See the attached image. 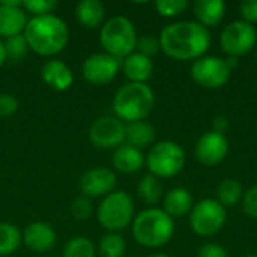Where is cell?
<instances>
[{"label":"cell","mask_w":257,"mask_h":257,"mask_svg":"<svg viewBox=\"0 0 257 257\" xmlns=\"http://www.w3.org/2000/svg\"><path fill=\"white\" fill-rule=\"evenodd\" d=\"M160 48L175 60H197L211 45L209 30L197 21H178L160 33Z\"/></svg>","instance_id":"6da1fadb"},{"label":"cell","mask_w":257,"mask_h":257,"mask_svg":"<svg viewBox=\"0 0 257 257\" xmlns=\"http://www.w3.org/2000/svg\"><path fill=\"white\" fill-rule=\"evenodd\" d=\"M23 35L29 48L41 56L59 54L69 41V29L66 23L53 14L29 20Z\"/></svg>","instance_id":"7a4b0ae2"},{"label":"cell","mask_w":257,"mask_h":257,"mask_svg":"<svg viewBox=\"0 0 257 257\" xmlns=\"http://www.w3.org/2000/svg\"><path fill=\"white\" fill-rule=\"evenodd\" d=\"M154 104V90L146 83H126L113 98L114 114L123 123L143 120L152 111Z\"/></svg>","instance_id":"3957f363"},{"label":"cell","mask_w":257,"mask_h":257,"mask_svg":"<svg viewBox=\"0 0 257 257\" xmlns=\"http://www.w3.org/2000/svg\"><path fill=\"white\" fill-rule=\"evenodd\" d=\"M173 218L158 208L142 211L133 221V236L146 248H160L166 245L173 238Z\"/></svg>","instance_id":"277c9868"},{"label":"cell","mask_w":257,"mask_h":257,"mask_svg":"<svg viewBox=\"0 0 257 257\" xmlns=\"http://www.w3.org/2000/svg\"><path fill=\"white\" fill-rule=\"evenodd\" d=\"M137 38L133 21L122 15L108 18L99 32V41L105 53L119 60L134 53Z\"/></svg>","instance_id":"5b68a950"},{"label":"cell","mask_w":257,"mask_h":257,"mask_svg":"<svg viewBox=\"0 0 257 257\" xmlns=\"http://www.w3.org/2000/svg\"><path fill=\"white\" fill-rule=\"evenodd\" d=\"M184 149L172 140L155 143L146 155V167L151 175L158 179H169L178 176L185 166Z\"/></svg>","instance_id":"8992f818"},{"label":"cell","mask_w":257,"mask_h":257,"mask_svg":"<svg viewBox=\"0 0 257 257\" xmlns=\"http://www.w3.org/2000/svg\"><path fill=\"white\" fill-rule=\"evenodd\" d=\"M98 221L108 232H120L130 226L134 217V202L125 191H114L104 197L98 206Z\"/></svg>","instance_id":"52a82bcc"},{"label":"cell","mask_w":257,"mask_h":257,"mask_svg":"<svg viewBox=\"0 0 257 257\" xmlns=\"http://www.w3.org/2000/svg\"><path fill=\"white\" fill-rule=\"evenodd\" d=\"M226 220V208L214 199H203L194 203L190 212V227L197 236L202 238L217 235L224 227Z\"/></svg>","instance_id":"ba28073f"},{"label":"cell","mask_w":257,"mask_h":257,"mask_svg":"<svg viewBox=\"0 0 257 257\" xmlns=\"http://www.w3.org/2000/svg\"><path fill=\"white\" fill-rule=\"evenodd\" d=\"M190 75L196 84L205 89H220L227 84L232 75L226 59L220 56H203L193 62Z\"/></svg>","instance_id":"9c48e42d"},{"label":"cell","mask_w":257,"mask_h":257,"mask_svg":"<svg viewBox=\"0 0 257 257\" xmlns=\"http://www.w3.org/2000/svg\"><path fill=\"white\" fill-rule=\"evenodd\" d=\"M256 44V27L242 20L229 23L220 35V45L223 51L230 57L238 59L239 56L250 53Z\"/></svg>","instance_id":"30bf717a"},{"label":"cell","mask_w":257,"mask_h":257,"mask_svg":"<svg viewBox=\"0 0 257 257\" xmlns=\"http://www.w3.org/2000/svg\"><path fill=\"white\" fill-rule=\"evenodd\" d=\"M125 128L126 125L116 116H102L92 123L89 139L99 149H117L125 142Z\"/></svg>","instance_id":"8fae6325"},{"label":"cell","mask_w":257,"mask_h":257,"mask_svg":"<svg viewBox=\"0 0 257 257\" xmlns=\"http://www.w3.org/2000/svg\"><path fill=\"white\" fill-rule=\"evenodd\" d=\"M119 69V59L107 53H95L84 60L81 66V74L87 83L95 86H105L116 78Z\"/></svg>","instance_id":"7c38bea8"},{"label":"cell","mask_w":257,"mask_h":257,"mask_svg":"<svg viewBox=\"0 0 257 257\" xmlns=\"http://www.w3.org/2000/svg\"><path fill=\"white\" fill-rule=\"evenodd\" d=\"M227 152H229L227 137L215 131L205 133L194 146L196 160L206 167H214L220 164L227 157Z\"/></svg>","instance_id":"4fadbf2b"},{"label":"cell","mask_w":257,"mask_h":257,"mask_svg":"<svg viewBox=\"0 0 257 257\" xmlns=\"http://www.w3.org/2000/svg\"><path fill=\"white\" fill-rule=\"evenodd\" d=\"M116 185V175L107 167H95L80 178V190L86 197L107 196Z\"/></svg>","instance_id":"5bb4252c"},{"label":"cell","mask_w":257,"mask_h":257,"mask_svg":"<svg viewBox=\"0 0 257 257\" xmlns=\"http://www.w3.org/2000/svg\"><path fill=\"white\" fill-rule=\"evenodd\" d=\"M27 24L21 2H0V36L11 38L21 35Z\"/></svg>","instance_id":"9a60e30c"},{"label":"cell","mask_w":257,"mask_h":257,"mask_svg":"<svg viewBox=\"0 0 257 257\" xmlns=\"http://www.w3.org/2000/svg\"><path fill=\"white\" fill-rule=\"evenodd\" d=\"M24 244L35 253H45L56 244V232L47 223H30L24 230Z\"/></svg>","instance_id":"2e32d148"},{"label":"cell","mask_w":257,"mask_h":257,"mask_svg":"<svg viewBox=\"0 0 257 257\" xmlns=\"http://www.w3.org/2000/svg\"><path fill=\"white\" fill-rule=\"evenodd\" d=\"M193 206H194L193 194L187 188H184V187L172 188V190H169L164 194L163 211L169 217H172L173 220L175 218H182L187 214H190Z\"/></svg>","instance_id":"e0dca14e"},{"label":"cell","mask_w":257,"mask_h":257,"mask_svg":"<svg viewBox=\"0 0 257 257\" xmlns=\"http://www.w3.org/2000/svg\"><path fill=\"white\" fill-rule=\"evenodd\" d=\"M41 75H42V80L50 87H53L54 90H59V92L68 90L74 81V74L69 69V66L57 59L45 62L42 66Z\"/></svg>","instance_id":"ac0fdd59"},{"label":"cell","mask_w":257,"mask_h":257,"mask_svg":"<svg viewBox=\"0 0 257 257\" xmlns=\"http://www.w3.org/2000/svg\"><path fill=\"white\" fill-rule=\"evenodd\" d=\"M122 69L130 83H146L154 72V63L151 57L134 51L123 59Z\"/></svg>","instance_id":"d6986e66"},{"label":"cell","mask_w":257,"mask_h":257,"mask_svg":"<svg viewBox=\"0 0 257 257\" xmlns=\"http://www.w3.org/2000/svg\"><path fill=\"white\" fill-rule=\"evenodd\" d=\"M193 11L197 23L208 27L218 26L226 14V3L223 0H196L193 3Z\"/></svg>","instance_id":"ffe728a7"},{"label":"cell","mask_w":257,"mask_h":257,"mask_svg":"<svg viewBox=\"0 0 257 257\" xmlns=\"http://www.w3.org/2000/svg\"><path fill=\"white\" fill-rule=\"evenodd\" d=\"M146 157L137 148L130 145L119 146L113 154V166L120 173H137L145 166Z\"/></svg>","instance_id":"44dd1931"},{"label":"cell","mask_w":257,"mask_h":257,"mask_svg":"<svg viewBox=\"0 0 257 257\" xmlns=\"http://www.w3.org/2000/svg\"><path fill=\"white\" fill-rule=\"evenodd\" d=\"M77 20L87 29H96L104 24L105 8L99 0H81L75 8Z\"/></svg>","instance_id":"7402d4cb"},{"label":"cell","mask_w":257,"mask_h":257,"mask_svg":"<svg viewBox=\"0 0 257 257\" xmlns=\"http://www.w3.org/2000/svg\"><path fill=\"white\" fill-rule=\"evenodd\" d=\"M155 140V130L152 125H149L148 122H133V123H126L125 128V142L137 149H143L148 148L149 145H152Z\"/></svg>","instance_id":"603a6c76"},{"label":"cell","mask_w":257,"mask_h":257,"mask_svg":"<svg viewBox=\"0 0 257 257\" xmlns=\"http://www.w3.org/2000/svg\"><path fill=\"white\" fill-rule=\"evenodd\" d=\"M137 196L140 200L149 206L157 205L163 197V185L154 175H145L137 185Z\"/></svg>","instance_id":"cb8c5ba5"},{"label":"cell","mask_w":257,"mask_h":257,"mask_svg":"<svg viewBox=\"0 0 257 257\" xmlns=\"http://www.w3.org/2000/svg\"><path fill=\"white\" fill-rule=\"evenodd\" d=\"M244 190L239 181L236 179H224L217 188V202L223 208H233L242 200Z\"/></svg>","instance_id":"d4e9b609"},{"label":"cell","mask_w":257,"mask_h":257,"mask_svg":"<svg viewBox=\"0 0 257 257\" xmlns=\"http://www.w3.org/2000/svg\"><path fill=\"white\" fill-rule=\"evenodd\" d=\"M21 239L23 236L17 226L9 223H0V257L15 253L21 244Z\"/></svg>","instance_id":"484cf974"},{"label":"cell","mask_w":257,"mask_h":257,"mask_svg":"<svg viewBox=\"0 0 257 257\" xmlns=\"http://www.w3.org/2000/svg\"><path fill=\"white\" fill-rule=\"evenodd\" d=\"M126 250L122 235L110 232L99 241V254L102 257H123Z\"/></svg>","instance_id":"4316f807"},{"label":"cell","mask_w":257,"mask_h":257,"mask_svg":"<svg viewBox=\"0 0 257 257\" xmlns=\"http://www.w3.org/2000/svg\"><path fill=\"white\" fill-rule=\"evenodd\" d=\"M63 257H95V245L86 236H75L65 245Z\"/></svg>","instance_id":"83f0119b"},{"label":"cell","mask_w":257,"mask_h":257,"mask_svg":"<svg viewBox=\"0 0 257 257\" xmlns=\"http://www.w3.org/2000/svg\"><path fill=\"white\" fill-rule=\"evenodd\" d=\"M3 44H5L6 59H11L14 62H18V60H21L27 54L29 45H27V41H26V38H24L23 33L8 38Z\"/></svg>","instance_id":"f1b7e54d"},{"label":"cell","mask_w":257,"mask_h":257,"mask_svg":"<svg viewBox=\"0 0 257 257\" xmlns=\"http://www.w3.org/2000/svg\"><path fill=\"white\" fill-rule=\"evenodd\" d=\"M188 8L187 0H158L155 2V9L161 17L173 18L181 15Z\"/></svg>","instance_id":"f546056e"},{"label":"cell","mask_w":257,"mask_h":257,"mask_svg":"<svg viewBox=\"0 0 257 257\" xmlns=\"http://www.w3.org/2000/svg\"><path fill=\"white\" fill-rule=\"evenodd\" d=\"M21 3H23V9L33 14L35 17L48 15L57 6V2L54 0H24Z\"/></svg>","instance_id":"4dcf8cb0"},{"label":"cell","mask_w":257,"mask_h":257,"mask_svg":"<svg viewBox=\"0 0 257 257\" xmlns=\"http://www.w3.org/2000/svg\"><path fill=\"white\" fill-rule=\"evenodd\" d=\"M136 50L140 54H145L148 57H152V56H155L161 50L160 48V41L154 35H143V36L137 38Z\"/></svg>","instance_id":"1f68e13d"},{"label":"cell","mask_w":257,"mask_h":257,"mask_svg":"<svg viewBox=\"0 0 257 257\" xmlns=\"http://www.w3.org/2000/svg\"><path fill=\"white\" fill-rule=\"evenodd\" d=\"M93 212V206L92 202L83 196V197H77L72 203H71V214L77 218V220H87Z\"/></svg>","instance_id":"d6a6232c"},{"label":"cell","mask_w":257,"mask_h":257,"mask_svg":"<svg viewBox=\"0 0 257 257\" xmlns=\"http://www.w3.org/2000/svg\"><path fill=\"white\" fill-rule=\"evenodd\" d=\"M241 203H242V209L247 214V217L257 220V184L250 187L244 193Z\"/></svg>","instance_id":"836d02e7"},{"label":"cell","mask_w":257,"mask_h":257,"mask_svg":"<svg viewBox=\"0 0 257 257\" xmlns=\"http://www.w3.org/2000/svg\"><path fill=\"white\" fill-rule=\"evenodd\" d=\"M18 110V101L11 93H2L0 95V116H12Z\"/></svg>","instance_id":"e575fe53"},{"label":"cell","mask_w":257,"mask_h":257,"mask_svg":"<svg viewBox=\"0 0 257 257\" xmlns=\"http://www.w3.org/2000/svg\"><path fill=\"white\" fill-rule=\"evenodd\" d=\"M239 12L242 17V21L248 24L257 23V0H245L239 6Z\"/></svg>","instance_id":"d590c367"},{"label":"cell","mask_w":257,"mask_h":257,"mask_svg":"<svg viewBox=\"0 0 257 257\" xmlns=\"http://www.w3.org/2000/svg\"><path fill=\"white\" fill-rule=\"evenodd\" d=\"M197 257H229V254L218 244H203L197 250Z\"/></svg>","instance_id":"8d00e7d4"},{"label":"cell","mask_w":257,"mask_h":257,"mask_svg":"<svg viewBox=\"0 0 257 257\" xmlns=\"http://www.w3.org/2000/svg\"><path fill=\"white\" fill-rule=\"evenodd\" d=\"M229 128V120L226 116H217L214 119V130L215 133H220V134H224Z\"/></svg>","instance_id":"74e56055"},{"label":"cell","mask_w":257,"mask_h":257,"mask_svg":"<svg viewBox=\"0 0 257 257\" xmlns=\"http://www.w3.org/2000/svg\"><path fill=\"white\" fill-rule=\"evenodd\" d=\"M6 62V51H5V44L0 41V68L3 66V63Z\"/></svg>","instance_id":"f35d334b"},{"label":"cell","mask_w":257,"mask_h":257,"mask_svg":"<svg viewBox=\"0 0 257 257\" xmlns=\"http://www.w3.org/2000/svg\"><path fill=\"white\" fill-rule=\"evenodd\" d=\"M226 62H227V65H229V68H230L232 71H233L235 68H238V59H236V57H230V56H229V57L226 59Z\"/></svg>","instance_id":"ab89813d"},{"label":"cell","mask_w":257,"mask_h":257,"mask_svg":"<svg viewBox=\"0 0 257 257\" xmlns=\"http://www.w3.org/2000/svg\"><path fill=\"white\" fill-rule=\"evenodd\" d=\"M149 257H169L167 254H163V253H155V254H151Z\"/></svg>","instance_id":"60d3db41"},{"label":"cell","mask_w":257,"mask_h":257,"mask_svg":"<svg viewBox=\"0 0 257 257\" xmlns=\"http://www.w3.org/2000/svg\"><path fill=\"white\" fill-rule=\"evenodd\" d=\"M245 257H257V254H250V256H245Z\"/></svg>","instance_id":"b9f144b4"},{"label":"cell","mask_w":257,"mask_h":257,"mask_svg":"<svg viewBox=\"0 0 257 257\" xmlns=\"http://www.w3.org/2000/svg\"><path fill=\"white\" fill-rule=\"evenodd\" d=\"M256 60H257V51H256Z\"/></svg>","instance_id":"7bdbcfd3"},{"label":"cell","mask_w":257,"mask_h":257,"mask_svg":"<svg viewBox=\"0 0 257 257\" xmlns=\"http://www.w3.org/2000/svg\"><path fill=\"white\" fill-rule=\"evenodd\" d=\"M256 133H257V125H256Z\"/></svg>","instance_id":"ee69618b"}]
</instances>
